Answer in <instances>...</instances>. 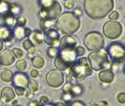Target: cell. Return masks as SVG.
Returning <instances> with one entry per match:
<instances>
[{
    "label": "cell",
    "mask_w": 125,
    "mask_h": 106,
    "mask_svg": "<svg viewBox=\"0 0 125 106\" xmlns=\"http://www.w3.org/2000/svg\"><path fill=\"white\" fill-rule=\"evenodd\" d=\"M17 101H14V102H12V105H15V104H17Z\"/></svg>",
    "instance_id": "cell-53"
},
{
    "label": "cell",
    "mask_w": 125,
    "mask_h": 106,
    "mask_svg": "<svg viewBox=\"0 0 125 106\" xmlns=\"http://www.w3.org/2000/svg\"><path fill=\"white\" fill-rule=\"evenodd\" d=\"M60 53V49L56 46H50L47 49V55L50 58H55Z\"/></svg>",
    "instance_id": "cell-25"
},
{
    "label": "cell",
    "mask_w": 125,
    "mask_h": 106,
    "mask_svg": "<svg viewBox=\"0 0 125 106\" xmlns=\"http://www.w3.org/2000/svg\"><path fill=\"white\" fill-rule=\"evenodd\" d=\"M55 26V23L53 20H46V19H42L40 21V26L43 31H45L51 28H53Z\"/></svg>",
    "instance_id": "cell-24"
},
{
    "label": "cell",
    "mask_w": 125,
    "mask_h": 106,
    "mask_svg": "<svg viewBox=\"0 0 125 106\" xmlns=\"http://www.w3.org/2000/svg\"><path fill=\"white\" fill-rule=\"evenodd\" d=\"M87 59L91 67L95 71H100L109 67L110 65L109 57L103 51H92L88 55Z\"/></svg>",
    "instance_id": "cell-6"
},
{
    "label": "cell",
    "mask_w": 125,
    "mask_h": 106,
    "mask_svg": "<svg viewBox=\"0 0 125 106\" xmlns=\"http://www.w3.org/2000/svg\"><path fill=\"white\" fill-rule=\"evenodd\" d=\"M54 105H61V106H63V105H66L65 102H55L53 104Z\"/></svg>",
    "instance_id": "cell-48"
},
{
    "label": "cell",
    "mask_w": 125,
    "mask_h": 106,
    "mask_svg": "<svg viewBox=\"0 0 125 106\" xmlns=\"http://www.w3.org/2000/svg\"><path fill=\"white\" fill-rule=\"evenodd\" d=\"M16 68L20 71V72H23L27 68V63L25 59H20L16 63Z\"/></svg>",
    "instance_id": "cell-28"
},
{
    "label": "cell",
    "mask_w": 125,
    "mask_h": 106,
    "mask_svg": "<svg viewBox=\"0 0 125 106\" xmlns=\"http://www.w3.org/2000/svg\"><path fill=\"white\" fill-rule=\"evenodd\" d=\"M27 88L29 89V90H30L31 92L32 93H35L37 92L39 89V84L35 80H31L29 81V84H28V86H27Z\"/></svg>",
    "instance_id": "cell-29"
},
{
    "label": "cell",
    "mask_w": 125,
    "mask_h": 106,
    "mask_svg": "<svg viewBox=\"0 0 125 106\" xmlns=\"http://www.w3.org/2000/svg\"><path fill=\"white\" fill-rule=\"evenodd\" d=\"M83 87H82V85L80 84H73V87L72 90H71V93L74 96H80L82 95V93H83Z\"/></svg>",
    "instance_id": "cell-26"
},
{
    "label": "cell",
    "mask_w": 125,
    "mask_h": 106,
    "mask_svg": "<svg viewBox=\"0 0 125 106\" xmlns=\"http://www.w3.org/2000/svg\"><path fill=\"white\" fill-rule=\"evenodd\" d=\"M78 56L73 50H61L59 54L55 57L53 64L57 69L66 71L72 66L78 59Z\"/></svg>",
    "instance_id": "cell-5"
},
{
    "label": "cell",
    "mask_w": 125,
    "mask_h": 106,
    "mask_svg": "<svg viewBox=\"0 0 125 106\" xmlns=\"http://www.w3.org/2000/svg\"><path fill=\"white\" fill-rule=\"evenodd\" d=\"M64 1H66V0H64Z\"/></svg>",
    "instance_id": "cell-56"
},
{
    "label": "cell",
    "mask_w": 125,
    "mask_h": 106,
    "mask_svg": "<svg viewBox=\"0 0 125 106\" xmlns=\"http://www.w3.org/2000/svg\"><path fill=\"white\" fill-rule=\"evenodd\" d=\"M75 51L78 57H82L84 54V49L82 46H78V47L76 46L75 48Z\"/></svg>",
    "instance_id": "cell-36"
},
{
    "label": "cell",
    "mask_w": 125,
    "mask_h": 106,
    "mask_svg": "<svg viewBox=\"0 0 125 106\" xmlns=\"http://www.w3.org/2000/svg\"><path fill=\"white\" fill-rule=\"evenodd\" d=\"M73 79H74V77H72L70 75H66V81H67V82L73 83Z\"/></svg>",
    "instance_id": "cell-46"
},
{
    "label": "cell",
    "mask_w": 125,
    "mask_h": 106,
    "mask_svg": "<svg viewBox=\"0 0 125 106\" xmlns=\"http://www.w3.org/2000/svg\"><path fill=\"white\" fill-rule=\"evenodd\" d=\"M27 51L29 52V54H35V51H36V48H35V45H32V46H31V47L27 50Z\"/></svg>",
    "instance_id": "cell-43"
},
{
    "label": "cell",
    "mask_w": 125,
    "mask_h": 106,
    "mask_svg": "<svg viewBox=\"0 0 125 106\" xmlns=\"http://www.w3.org/2000/svg\"><path fill=\"white\" fill-rule=\"evenodd\" d=\"M84 8L87 15L94 20L103 19L114 8L113 0H84Z\"/></svg>",
    "instance_id": "cell-1"
},
{
    "label": "cell",
    "mask_w": 125,
    "mask_h": 106,
    "mask_svg": "<svg viewBox=\"0 0 125 106\" xmlns=\"http://www.w3.org/2000/svg\"><path fill=\"white\" fill-rule=\"evenodd\" d=\"M103 32L108 39H116L119 38L122 33V26L115 20L108 21L103 25Z\"/></svg>",
    "instance_id": "cell-9"
},
{
    "label": "cell",
    "mask_w": 125,
    "mask_h": 106,
    "mask_svg": "<svg viewBox=\"0 0 125 106\" xmlns=\"http://www.w3.org/2000/svg\"><path fill=\"white\" fill-rule=\"evenodd\" d=\"M32 65L36 69H41L44 66V59L42 57H34L32 59Z\"/></svg>",
    "instance_id": "cell-23"
},
{
    "label": "cell",
    "mask_w": 125,
    "mask_h": 106,
    "mask_svg": "<svg viewBox=\"0 0 125 106\" xmlns=\"http://www.w3.org/2000/svg\"><path fill=\"white\" fill-rule=\"evenodd\" d=\"M15 61V57L12 50L5 49L0 52V65L3 66H10Z\"/></svg>",
    "instance_id": "cell-15"
},
{
    "label": "cell",
    "mask_w": 125,
    "mask_h": 106,
    "mask_svg": "<svg viewBox=\"0 0 125 106\" xmlns=\"http://www.w3.org/2000/svg\"><path fill=\"white\" fill-rule=\"evenodd\" d=\"M118 17H119V14H118V13L117 11H112L109 14V18L111 20H117L118 19Z\"/></svg>",
    "instance_id": "cell-39"
},
{
    "label": "cell",
    "mask_w": 125,
    "mask_h": 106,
    "mask_svg": "<svg viewBox=\"0 0 125 106\" xmlns=\"http://www.w3.org/2000/svg\"><path fill=\"white\" fill-rule=\"evenodd\" d=\"M8 11L11 14H12L14 16L17 17L21 14L23 11V8L21 5L18 3H10L9 8H8Z\"/></svg>",
    "instance_id": "cell-22"
},
{
    "label": "cell",
    "mask_w": 125,
    "mask_h": 106,
    "mask_svg": "<svg viewBox=\"0 0 125 106\" xmlns=\"http://www.w3.org/2000/svg\"><path fill=\"white\" fill-rule=\"evenodd\" d=\"M64 74L58 69H52L47 73L45 80L47 84L52 88H58L64 83Z\"/></svg>",
    "instance_id": "cell-10"
},
{
    "label": "cell",
    "mask_w": 125,
    "mask_h": 106,
    "mask_svg": "<svg viewBox=\"0 0 125 106\" xmlns=\"http://www.w3.org/2000/svg\"><path fill=\"white\" fill-rule=\"evenodd\" d=\"M107 54L115 64H121L125 62V48L119 42H113L106 49Z\"/></svg>",
    "instance_id": "cell-8"
},
{
    "label": "cell",
    "mask_w": 125,
    "mask_h": 106,
    "mask_svg": "<svg viewBox=\"0 0 125 106\" xmlns=\"http://www.w3.org/2000/svg\"><path fill=\"white\" fill-rule=\"evenodd\" d=\"M2 49H3V42L1 39H0V52L2 51Z\"/></svg>",
    "instance_id": "cell-49"
},
{
    "label": "cell",
    "mask_w": 125,
    "mask_h": 106,
    "mask_svg": "<svg viewBox=\"0 0 125 106\" xmlns=\"http://www.w3.org/2000/svg\"><path fill=\"white\" fill-rule=\"evenodd\" d=\"M43 35L44 41L50 46H56L60 42V35L59 32L54 28H51L44 31Z\"/></svg>",
    "instance_id": "cell-11"
},
{
    "label": "cell",
    "mask_w": 125,
    "mask_h": 106,
    "mask_svg": "<svg viewBox=\"0 0 125 106\" xmlns=\"http://www.w3.org/2000/svg\"><path fill=\"white\" fill-rule=\"evenodd\" d=\"M124 72H125V65H124Z\"/></svg>",
    "instance_id": "cell-54"
},
{
    "label": "cell",
    "mask_w": 125,
    "mask_h": 106,
    "mask_svg": "<svg viewBox=\"0 0 125 106\" xmlns=\"http://www.w3.org/2000/svg\"><path fill=\"white\" fill-rule=\"evenodd\" d=\"M117 99L119 103L121 104H125V93H121L118 95Z\"/></svg>",
    "instance_id": "cell-38"
},
{
    "label": "cell",
    "mask_w": 125,
    "mask_h": 106,
    "mask_svg": "<svg viewBox=\"0 0 125 106\" xmlns=\"http://www.w3.org/2000/svg\"><path fill=\"white\" fill-rule=\"evenodd\" d=\"M71 105H74V106H77V105H85L84 102H81V101H75L71 103Z\"/></svg>",
    "instance_id": "cell-44"
},
{
    "label": "cell",
    "mask_w": 125,
    "mask_h": 106,
    "mask_svg": "<svg viewBox=\"0 0 125 106\" xmlns=\"http://www.w3.org/2000/svg\"><path fill=\"white\" fill-rule=\"evenodd\" d=\"M56 26L61 33L64 35H73L79 29L81 20L79 17L76 16L73 12L66 11L59 16Z\"/></svg>",
    "instance_id": "cell-2"
},
{
    "label": "cell",
    "mask_w": 125,
    "mask_h": 106,
    "mask_svg": "<svg viewBox=\"0 0 125 106\" xmlns=\"http://www.w3.org/2000/svg\"><path fill=\"white\" fill-rule=\"evenodd\" d=\"M99 78L103 83L110 84L114 80V73L111 69L105 68L99 73Z\"/></svg>",
    "instance_id": "cell-20"
},
{
    "label": "cell",
    "mask_w": 125,
    "mask_h": 106,
    "mask_svg": "<svg viewBox=\"0 0 125 106\" xmlns=\"http://www.w3.org/2000/svg\"><path fill=\"white\" fill-rule=\"evenodd\" d=\"M28 57H29L30 59H32V54H29Z\"/></svg>",
    "instance_id": "cell-51"
},
{
    "label": "cell",
    "mask_w": 125,
    "mask_h": 106,
    "mask_svg": "<svg viewBox=\"0 0 125 106\" xmlns=\"http://www.w3.org/2000/svg\"><path fill=\"white\" fill-rule=\"evenodd\" d=\"M14 92L17 96H23L26 92V88L22 87H14Z\"/></svg>",
    "instance_id": "cell-34"
},
{
    "label": "cell",
    "mask_w": 125,
    "mask_h": 106,
    "mask_svg": "<svg viewBox=\"0 0 125 106\" xmlns=\"http://www.w3.org/2000/svg\"><path fill=\"white\" fill-rule=\"evenodd\" d=\"M12 52L13 54L15 57V58H17V59H21L23 57V51L20 49V48H13L12 50Z\"/></svg>",
    "instance_id": "cell-32"
},
{
    "label": "cell",
    "mask_w": 125,
    "mask_h": 106,
    "mask_svg": "<svg viewBox=\"0 0 125 106\" xmlns=\"http://www.w3.org/2000/svg\"><path fill=\"white\" fill-rule=\"evenodd\" d=\"M55 1H57V0H55Z\"/></svg>",
    "instance_id": "cell-55"
},
{
    "label": "cell",
    "mask_w": 125,
    "mask_h": 106,
    "mask_svg": "<svg viewBox=\"0 0 125 106\" xmlns=\"http://www.w3.org/2000/svg\"><path fill=\"white\" fill-rule=\"evenodd\" d=\"M2 105H4V101L0 99V106H2Z\"/></svg>",
    "instance_id": "cell-50"
},
{
    "label": "cell",
    "mask_w": 125,
    "mask_h": 106,
    "mask_svg": "<svg viewBox=\"0 0 125 106\" xmlns=\"http://www.w3.org/2000/svg\"><path fill=\"white\" fill-rule=\"evenodd\" d=\"M64 6L66 8H67V9L72 10L75 8V3L74 1H73V0H66V1H65V2H64Z\"/></svg>",
    "instance_id": "cell-33"
},
{
    "label": "cell",
    "mask_w": 125,
    "mask_h": 106,
    "mask_svg": "<svg viewBox=\"0 0 125 106\" xmlns=\"http://www.w3.org/2000/svg\"><path fill=\"white\" fill-rule=\"evenodd\" d=\"M10 2L9 0H0V14L8 11Z\"/></svg>",
    "instance_id": "cell-27"
},
{
    "label": "cell",
    "mask_w": 125,
    "mask_h": 106,
    "mask_svg": "<svg viewBox=\"0 0 125 106\" xmlns=\"http://www.w3.org/2000/svg\"><path fill=\"white\" fill-rule=\"evenodd\" d=\"M14 39V33L11 28L1 26L0 27V39L4 42H10Z\"/></svg>",
    "instance_id": "cell-19"
},
{
    "label": "cell",
    "mask_w": 125,
    "mask_h": 106,
    "mask_svg": "<svg viewBox=\"0 0 125 106\" xmlns=\"http://www.w3.org/2000/svg\"><path fill=\"white\" fill-rule=\"evenodd\" d=\"M16 17L9 11L0 14V26L13 28L16 26Z\"/></svg>",
    "instance_id": "cell-14"
},
{
    "label": "cell",
    "mask_w": 125,
    "mask_h": 106,
    "mask_svg": "<svg viewBox=\"0 0 125 106\" xmlns=\"http://www.w3.org/2000/svg\"><path fill=\"white\" fill-rule=\"evenodd\" d=\"M77 45L76 39L71 35H66L60 40L59 49L61 50H73Z\"/></svg>",
    "instance_id": "cell-13"
},
{
    "label": "cell",
    "mask_w": 125,
    "mask_h": 106,
    "mask_svg": "<svg viewBox=\"0 0 125 106\" xmlns=\"http://www.w3.org/2000/svg\"><path fill=\"white\" fill-rule=\"evenodd\" d=\"M33 45H32V43L31 42V41L28 39H26L25 41H23V48L25 49V50H27L31 46H32Z\"/></svg>",
    "instance_id": "cell-37"
},
{
    "label": "cell",
    "mask_w": 125,
    "mask_h": 106,
    "mask_svg": "<svg viewBox=\"0 0 125 106\" xmlns=\"http://www.w3.org/2000/svg\"><path fill=\"white\" fill-rule=\"evenodd\" d=\"M39 102L41 105H47L49 103V99L47 96H41L40 97V100H39Z\"/></svg>",
    "instance_id": "cell-40"
},
{
    "label": "cell",
    "mask_w": 125,
    "mask_h": 106,
    "mask_svg": "<svg viewBox=\"0 0 125 106\" xmlns=\"http://www.w3.org/2000/svg\"><path fill=\"white\" fill-rule=\"evenodd\" d=\"M28 39L31 41L32 45L36 46H41L43 41H44V35L43 32L41 30L35 29L31 32L30 35L28 36Z\"/></svg>",
    "instance_id": "cell-17"
},
{
    "label": "cell",
    "mask_w": 125,
    "mask_h": 106,
    "mask_svg": "<svg viewBox=\"0 0 125 106\" xmlns=\"http://www.w3.org/2000/svg\"><path fill=\"white\" fill-rule=\"evenodd\" d=\"M12 86L14 87H22L24 88H27L30 79L28 75L23 72L18 71L17 72L14 74L12 79Z\"/></svg>",
    "instance_id": "cell-12"
},
{
    "label": "cell",
    "mask_w": 125,
    "mask_h": 106,
    "mask_svg": "<svg viewBox=\"0 0 125 106\" xmlns=\"http://www.w3.org/2000/svg\"><path fill=\"white\" fill-rule=\"evenodd\" d=\"M30 76L33 78H36L39 76V72L37 69H32L30 71Z\"/></svg>",
    "instance_id": "cell-41"
},
{
    "label": "cell",
    "mask_w": 125,
    "mask_h": 106,
    "mask_svg": "<svg viewBox=\"0 0 125 106\" xmlns=\"http://www.w3.org/2000/svg\"><path fill=\"white\" fill-rule=\"evenodd\" d=\"M73 13H74L76 16H78V17H81V16H82V14H83V11H82V10L81 9V8H76L75 9H74Z\"/></svg>",
    "instance_id": "cell-42"
},
{
    "label": "cell",
    "mask_w": 125,
    "mask_h": 106,
    "mask_svg": "<svg viewBox=\"0 0 125 106\" xmlns=\"http://www.w3.org/2000/svg\"><path fill=\"white\" fill-rule=\"evenodd\" d=\"M26 96L28 97V98H32V97L33 96V93H32V92H31L30 90V91H28L27 93H26Z\"/></svg>",
    "instance_id": "cell-47"
},
{
    "label": "cell",
    "mask_w": 125,
    "mask_h": 106,
    "mask_svg": "<svg viewBox=\"0 0 125 106\" xmlns=\"http://www.w3.org/2000/svg\"><path fill=\"white\" fill-rule=\"evenodd\" d=\"M99 105H107V102H100V103H99Z\"/></svg>",
    "instance_id": "cell-52"
},
{
    "label": "cell",
    "mask_w": 125,
    "mask_h": 106,
    "mask_svg": "<svg viewBox=\"0 0 125 106\" xmlns=\"http://www.w3.org/2000/svg\"><path fill=\"white\" fill-rule=\"evenodd\" d=\"M29 105H32V106H35V105H40L41 104H40V102H38V101H36V100H33V101H31L30 103H29Z\"/></svg>",
    "instance_id": "cell-45"
},
{
    "label": "cell",
    "mask_w": 125,
    "mask_h": 106,
    "mask_svg": "<svg viewBox=\"0 0 125 106\" xmlns=\"http://www.w3.org/2000/svg\"><path fill=\"white\" fill-rule=\"evenodd\" d=\"M13 33H14V38L16 39L17 41H22L25 38H28L30 34L31 33V29L30 28H26L24 26H15L14 27Z\"/></svg>",
    "instance_id": "cell-16"
},
{
    "label": "cell",
    "mask_w": 125,
    "mask_h": 106,
    "mask_svg": "<svg viewBox=\"0 0 125 106\" xmlns=\"http://www.w3.org/2000/svg\"><path fill=\"white\" fill-rule=\"evenodd\" d=\"M14 77V73L11 70L4 68L0 73V78L5 83H10Z\"/></svg>",
    "instance_id": "cell-21"
},
{
    "label": "cell",
    "mask_w": 125,
    "mask_h": 106,
    "mask_svg": "<svg viewBox=\"0 0 125 106\" xmlns=\"http://www.w3.org/2000/svg\"><path fill=\"white\" fill-rule=\"evenodd\" d=\"M15 98V92L10 87H4L1 90V99L6 103L11 102Z\"/></svg>",
    "instance_id": "cell-18"
},
{
    "label": "cell",
    "mask_w": 125,
    "mask_h": 106,
    "mask_svg": "<svg viewBox=\"0 0 125 106\" xmlns=\"http://www.w3.org/2000/svg\"><path fill=\"white\" fill-rule=\"evenodd\" d=\"M84 44L88 50L97 51L103 48L105 41L101 33L98 32H91L85 35Z\"/></svg>",
    "instance_id": "cell-7"
},
{
    "label": "cell",
    "mask_w": 125,
    "mask_h": 106,
    "mask_svg": "<svg viewBox=\"0 0 125 106\" xmlns=\"http://www.w3.org/2000/svg\"><path fill=\"white\" fill-rule=\"evenodd\" d=\"M26 23V19L25 18V17L23 15H19L16 17V25L20 26H25Z\"/></svg>",
    "instance_id": "cell-31"
},
{
    "label": "cell",
    "mask_w": 125,
    "mask_h": 106,
    "mask_svg": "<svg viewBox=\"0 0 125 106\" xmlns=\"http://www.w3.org/2000/svg\"><path fill=\"white\" fill-rule=\"evenodd\" d=\"M73 97L74 96L72 94V93H63L62 96V99L66 105H70L73 101Z\"/></svg>",
    "instance_id": "cell-30"
},
{
    "label": "cell",
    "mask_w": 125,
    "mask_h": 106,
    "mask_svg": "<svg viewBox=\"0 0 125 106\" xmlns=\"http://www.w3.org/2000/svg\"><path fill=\"white\" fill-rule=\"evenodd\" d=\"M41 19L55 20L62 12L61 5L55 0H39Z\"/></svg>",
    "instance_id": "cell-3"
},
{
    "label": "cell",
    "mask_w": 125,
    "mask_h": 106,
    "mask_svg": "<svg viewBox=\"0 0 125 106\" xmlns=\"http://www.w3.org/2000/svg\"><path fill=\"white\" fill-rule=\"evenodd\" d=\"M73 87V83L67 82L62 87V93H71V90Z\"/></svg>",
    "instance_id": "cell-35"
},
{
    "label": "cell",
    "mask_w": 125,
    "mask_h": 106,
    "mask_svg": "<svg viewBox=\"0 0 125 106\" xmlns=\"http://www.w3.org/2000/svg\"><path fill=\"white\" fill-rule=\"evenodd\" d=\"M92 68L87 58L83 57L77 59L75 63L69 68V75L78 81L83 80L85 77L91 75Z\"/></svg>",
    "instance_id": "cell-4"
}]
</instances>
